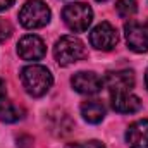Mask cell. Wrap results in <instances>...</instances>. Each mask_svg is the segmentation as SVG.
<instances>
[{
  "label": "cell",
  "instance_id": "cell-1",
  "mask_svg": "<svg viewBox=\"0 0 148 148\" xmlns=\"http://www.w3.org/2000/svg\"><path fill=\"white\" fill-rule=\"evenodd\" d=\"M21 83L28 95L38 98L48 93V90L53 84V76L45 66L31 64L21 71Z\"/></svg>",
  "mask_w": 148,
  "mask_h": 148
},
{
  "label": "cell",
  "instance_id": "cell-2",
  "mask_svg": "<svg viewBox=\"0 0 148 148\" xmlns=\"http://www.w3.org/2000/svg\"><path fill=\"white\" fill-rule=\"evenodd\" d=\"M53 57L59 66L67 67L86 57V47L79 38L67 35V36H62L57 40V43L53 47Z\"/></svg>",
  "mask_w": 148,
  "mask_h": 148
},
{
  "label": "cell",
  "instance_id": "cell-3",
  "mask_svg": "<svg viewBox=\"0 0 148 148\" xmlns=\"http://www.w3.org/2000/svg\"><path fill=\"white\" fill-rule=\"evenodd\" d=\"M52 12L41 0H28L19 10V23L26 29H40L50 23Z\"/></svg>",
  "mask_w": 148,
  "mask_h": 148
},
{
  "label": "cell",
  "instance_id": "cell-4",
  "mask_svg": "<svg viewBox=\"0 0 148 148\" xmlns=\"http://www.w3.org/2000/svg\"><path fill=\"white\" fill-rule=\"evenodd\" d=\"M62 19L71 31L83 33L90 28V24L93 21V10L90 5H86L83 2H74V3H69L64 7Z\"/></svg>",
  "mask_w": 148,
  "mask_h": 148
},
{
  "label": "cell",
  "instance_id": "cell-5",
  "mask_svg": "<svg viewBox=\"0 0 148 148\" xmlns=\"http://www.w3.org/2000/svg\"><path fill=\"white\" fill-rule=\"evenodd\" d=\"M117 41H119V33L110 23H100L90 33L91 47H95L97 50H102V52H110L117 45Z\"/></svg>",
  "mask_w": 148,
  "mask_h": 148
},
{
  "label": "cell",
  "instance_id": "cell-6",
  "mask_svg": "<svg viewBox=\"0 0 148 148\" xmlns=\"http://www.w3.org/2000/svg\"><path fill=\"white\" fill-rule=\"evenodd\" d=\"M124 35H126V43L127 48L136 52V53H147L148 52V29L147 26L129 21L124 26Z\"/></svg>",
  "mask_w": 148,
  "mask_h": 148
},
{
  "label": "cell",
  "instance_id": "cell-7",
  "mask_svg": "<svg viewBox=\"0 0 148 148\" xmlns=\"http://www.w3.org/2000/svg\"><path fill=\"white\" fill-rule=\"evenodd\" d=\"M136 76L131 69H121V71H109L103 77V86L110 90V93H122L131 91L134 88Z\"/></svg>",
  "mask_w": 148,
  "mask_h": 148
},
{
  "label": "cell",
  "instance_id": "cell-8",
  "mask_svg": "<svg viewBox=\"0 0 148 148\" xmlns=\"http://www.w3.org/2000/svg\"><path fill=\"white\" fill-rule=\"evenodd\" d=\"M17 53L23 60L28 62H35L45 57L47 53V47L43 43V40L36 35H26L19 40L17 43Z\"/></svg>",
  "mask_w": 148,
  "mask_h": 148
},
{
  "label": "cell",
  "instance_id": "cell-9",
  "mask_svg": "<svg viewBox=\"0 0 148 148\" xmlns=\"http://www.w3.org/2000/svg\"><path fill=\"white\" fill-rule=\"evenodd\" d=\"M71 84L81 95H95L103 88V79L91 71H79L71 77Z\"/></svg>",
  "mask_w": 148,
  "mask_h": 148
},
{
  "label": "cell",
  "instance_id": "cell-10",
  "mask_svg": "<svg viewBox=\"0 0 148 148\" xmlns=\"http://www.w3.org/2000/svg\"><path fill=\"white\" fill-rule=\"evenodd\" d=\"M129 148H148V119L134 121L126 131Z\"/></svg>",
  "mask_w": 148,
  "mask_h": 148
},
{
  "label": "cell",
  "instance_id": "cell-11",
  "mask_svg": "<svg viewBox=\"0 0 148 148\" xmlns=\"http://www.w3.org/2000/svg\"><path fill=\"white\" fill-rule=\"evenodd\" d=\"M112 109L119 114H134L141 109V100L131 91L112 93Z\"/></svg>",
  "mask_w": 148,
  "mask_h": 148
},
{
  "label": "cell",
  "instance_id": "cell-12",
  "mask_svg": "<svg viewBox=\"0 0 148 148\" xmlns=\"http://www.w3.org/2000/svg\"><path fill=\"white\" fill-rule=\"evenodd\" d=\"M81 115L90 124H98L105 117V107L100 100H86L81 103Z\"/></svg>",
  "mask_w": 148,
  "mask_h": 148
},
{
  "label": "cell",
  "instance_id": "cell-13",
  "mask_svg": "<svg viewBox=\"0 0 148 148\" xmlns=\"http://www.w3.org/2000/svg\"><path fill=\"white\" fill-rule=\"evenodd\" d=\"M24 117V109L17 107L16 103L9 102V100H0V121L2 122H7V124H12V122H17Z\"/></svg>",
  "mask_w": 148,
  "mask_h": 148
},
{
  "label": "cell",
  "instance_id": "cell-14",
  "mask_svg": "<svg viewBox=\"0 0 148 148\" xmlns=\"http://www.w3.org/2000/svg\"><path fill=\"white\" fill-rule=\"evenodd\" d=\"M115 10H117L119 17L129 19L138 12V3H136V0H117Z\"/></svg>",
  "mask_w": 148,
  "mask_h": 148
},
{
  "label": "cell",
  "instance_id": "cell-15",
  "mask_svg": "<svg viewBox=\"0 0 148 148\" xmlns=\"http://www.w3.org/2000/svg\"><path fill=\"white\" fill-rule=\"evenodd\" d=\"M66 148H107L102 141L98 140H91V141H84V143H69Z\"/></svg>",
  "mask_w": 148,
  "mask_h": 148
},
{
  "label": "cell",
  "instance_id": "cell-16",
  "mask_svg": "<svg viewBox=\"0 0 148 148\" xmlns=\"http://www.w3.org/2000/svg\"><path fill=\"white\" fill-rule=\"evenodd\" d=\"M10 35H12V26H10V23L0 17V41L9 40Z\"/></svg>",
  "mask_w": 148,
  "mask_h": 148
},
{
  "label": "cell",
  "instance_id": "cell-17",
  "mask_svg": "<svg viewBox=\"0 0 148 148\" xmlns=\"http://www.w3.org/2000/svg\"><path fill=\"white\" fill-rule=\"evenodd\" d=\"M17 147L19 148H33V138H29L26 134L19 136L17 138Z\"/></svg>",
  "mask_w": 148,
  "mask_h": 148
},
{
  "label": "cell",
  "instance_id": "cell-18",
  "mask_svg": "<svg viewBox=\"0 0 148 148\" xmlns=\"http://www.w3.org/2000/svg\"><path fill=\"white\" fill-rule=\"evenodd\" d=\"M12 3H14V0H0V12H2V10L10 9V7H12Z\"/></svg>",
  "mask_w": 148,
  "mask_h": 148
},
{
  "label": "cell",
  "instance_id": "cell-19",
  "mask_svg": "<svg viewBox=\"0 0 148 148\" xmlns=\"http://www.w3.org/2000/svg\"><path fill=\"white\" fill-rule=\"evenodd\" d=\"M5 95H7V86H5V81L0 79V100H3Z\"/></svg>",
  "mask_w": 148,
  "mask_h": 148
},
{
  "label": "cell",
  "instance_id": "cell-20",
  "mask_svg": "<svg viewBox=\"0 0 148 148\" xmlns=\"http://www.w3.org/2000/svg\"><path fill=\"white\" fill-rule=\"evenodd\" d=\"M145 84H147V90H148V69H147V74H145Z\"/></svg>",
  "mask_w": 148,
  "mask_h": 148
},
{
  "label": "cell",
  "instance_id": "cell-21",
  "mask_svg": "<svg viewBox=\"0 0 148 148\" xmlns=\"http://www.w3.org/2000/svg\"><path fill=\"white\" fill-rule=\"evenodd\" d=\"M97 2H107V0H97Z\"/></svg>",
  "mask_w": 148,
  "mask_h": 148
},
{
  "label": "cell",
  "instance_id": "cell-22",
  "mask_svg": "<svg viewBox=\"0 0 148 148\" xmlns=\"http://www.w3.org/2000/svg\"><path fill=\"white\" fill-rule=\"evenodd\" d=\"M145 26H147V29H148V23H147V24H145Z\"/></svg>",
  "mask_w": 148,
  "mask_h": 148
}]
</instances>
